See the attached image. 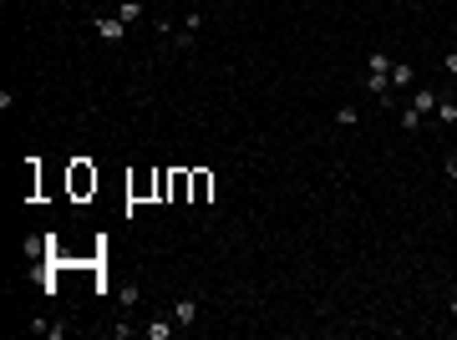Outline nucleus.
<instances>
[{"label":"nucleus","instance_id":"nucleus-3","mask_svg":"<svg viewBox=\"0 0 457 340\" xmlns=\"http://www.w3.org/2000/svg\"><path fill=\"white\" fill-rule=\"evenodd\" d=\"M91 31H97L107 46H117V41L127 36V21H122V16H107V21H91Z\"/></svg>","mask_w":457,"mask_h":340},{"label":"nucleus","instance_id":"nucleus-7","mask_svg":"<svg viewBox=\"0 0 457 340\" xmlns=\"http://www.w3.org/2000/svg\"><path fill=\"white\" fill-rule=\"evenodd\" d=\"M366 76H386V82H391V56H386V51H371V61H366Z\"/></svg>","mask_w":457,"mask_h":340},{"label":"nucleus","instance_id":"nucleus-6","mask_svg":"<svg viewBox=\"0 0 457 340\" xmlns=\"http://www.w3.org/2000/svg\"><path fill=\"white\" fill-rule=\"evenodd\" d=\"M199 310H203L199 295H183L178 305H173V320H178V325H193V320H199Z\"/></svg>","mask_w":457,"mask_h":340},{"label":"nucleus","instance_id":"nucleus-5","mask_svg":"<svg viewBox=\"0 0 457 340\" xmlns=\"http://www.w3.org/2000/svg\"><path fill=\"white\" fill-rule=\"evenodd\" d=\"M412 112L422 117V122H427V117H437V91H432V87H422V91L412 97Z\"/></svg>","mask_w":457,"mask_h":340},{"label":"nucleus","instance_id":"nucleus-11","mask_svg":"<svg viewBox=\"0 0 457 340\" xmlns=\"http://www.w3.org/2000/svg\"><path fill=\"white\" fill-rule=\"evenodd\" d=\"M397 87H412V67L407 61H391V91Z\"/></svg>","mask_w":457,"mask_h":340},{"label":"nucleus","instance_id":"nucleus-15","mask_svg":"<svg viewBox=\"0 0 457 340\" xmlns=\"http://www.w3.org/2000/svg\"><path fill=\"white\" fill-rule=\"evenodd\" d=\"M442 173H447V178L457 183V152H452V158H447V163H442Z\"/></svg>","mask_w":457,"mask_h":340},{"label":"nucleus","instance_id":"nucleus-10","mask_svg":"<svg viewBox=\"0 0 457 340\" xmlns=\"http://www.w3.org/2000/svg\"><path fill=\"white\" fill-rule=\"evenodd\" d=\"M117 16H122L127 25H133V21H142V0H117Z\"/></svg>","mask_w":457,"mask_h":340},{"label":"nucleus","instance_id":"nucleus-13","mask_svg":"<svg viewBox=\"0 0 457 340\" xmlns=\"http://www.w3.org/2000/svg\"><path fill=\"white\" fill-rule=\"evenodd\" d=\"M335 122H341V127H356L361 112H356V107H341V112H335Z\"/></svg>","mask_w":457,"mask_h":340},{"label":"nucleus","instance_id":"nucleus-1","mask_svg":"<svg viewBox=\"0 0 457 340\" xmlns=\"http://www.w3.org/2000/svg\"><path fill=\"white\" fill-rule=\"evenodd\" d=\"M199 31H203V10H188L183 31L173 36V51H193V41H199Z\"/></svg>","mask_w":457,"mask_h":340},{"label":"nucleus","instance_id":"nucleus-12","mask_svg":"<svg viewBox=\"0 0 457 340\" xmlns=\"http://www.w3.org/2000/svg\"><path fill=\"white\" fill-rule=\"evenodd\" d=\"M437 122H457V102H447V97H437Z\"/></svg>","mask_w":457,"mask_h":340},{"label":"nucleus","instance_id":"nucleus-8","mask_svg":"<svg viewBox=\"0 0 457 340\" xmlns=\"http://www.w3.org/2000/svg\"><path fill=\"white\" fill-rule=\"evenodd\" d=\"M188 188H193V173H188V168H173V203L188 199Z\"/></svg>","mask_w":457,"mask_h":340},{"label":"nucleus","instance_id":"nucleus-9","mask_svg":"<svg viewBox=\"0 0 457 340\" xmlns=\"http://www.w3.org/2000/svg\"><path fill=\"white\" fill-rule=\"evenodd\" d=\"M142 335H148V340H168V335H173V320H148Z\"/></svg>","mask_w":457,"mask_h":340},{"label":"nucleus","instance_id":"nucleus-17","mask_svg":"<svg viewBox=\"0 0 457 340\" xmlns=\"http://www.w3.org/2000/svg\"><path fill=\"white\" fill-rule=\"evenodd\" d=\"M112 5H117V0H112Z\"/></svg>","mask_w":457,"mask_h":340},{"label":"nucleus","instance_id":"nucleus-14","mask_svg":"<svg viewBox=\"0 0 457 340\" xmlns=\"http://www.w3.org/2000/svg\"><path fill=\"white\" fill-rule=\"evenodd\" d=\"M442 67H447V76H457V51H447V56H442Z\"/></svg>","mask_w":457,"mask_h":340},{"label":"nucleus","instance_id":"nucleus-4","mask_svg":"<svg viewBox=\"0 0 457 340\" xmlns=\"http://www.w3.org/2000/svg\"><path fill=\"white\" fill-rule=\"evenodd\" d=\"M208 199H214V173L193 168V188H188V203H208Z\"/></svg>","mask_w":457,"mask_h":340},{"label":"nucleus","instance_id":"nucleus-16","mask_svg":"<svg viewBox=\"0 0 457 340\" xmlns=\"http://www.w3.org/2000/svg\"><path fill=\"white\" fill-rule=\"evenodd\" d=\"M447 310H452V320H457V295H452V299H447Z\"/></svg>","mask_w":457,"mask_h":340},{"label":"nucleus","instance_id":"nucleus-2","mask_svg":"<svg viewBox=\"0 0 457 340\" xmlns=\"http://www.w3.org/2000/svg\"><path fill=\"white\" fill-rule=\"evenodd\" d=\"M71 193H76V199L97 193V168H91V163H71Z\"/></svg>","mask_w":457,"mask_h":340}]
</instances>
